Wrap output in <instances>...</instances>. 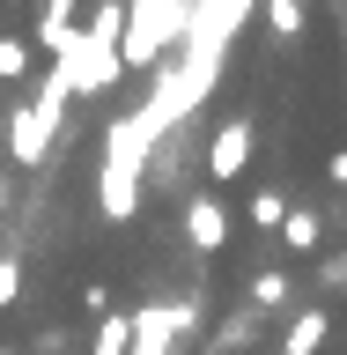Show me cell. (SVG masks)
<instances>
[{
	"label": "cell",
	"instance_id": "7c38bea8",
	"mask_svg": "<svg viewBox=\"0 0 347 355\" xmlns=\"http://www.w3.org/2000/svg\"><path fill=\"white\" fill-rule=\"evenodd\" d=\"M281 215H288V207H281L274 193H259V200H251V222H266V230H281Z\"/></svg>",
	"mask_w": 347,
	"mask_h": 355
},
{
	"label": "cell",
	"instance_id": "9c48e42d",
	"mask_svg": "<svg viewBox=\"0 0 347 355\" xmlns=\"http://www.w3.org/2000/svg\"><path fill=\"white\" fill-rule=\"evenodd\" d=\"M133 348V318L126 311H111L104 326H96V340H89V355H126Z\"/></svg>",
	"mask_w": 347,
	"mask_h": 355
},
{
	"label": "cell",
	"instance_id": "8fae6325",
	"mask_svg": "<svg viewBox=\"0 0 347 355\" xmlns=\"http://www.w3.org/2000/svg\"><path fill=\"white\" fill-rule=\"evenodd\" d=\"M15 296H22V266H15V259H0V311L15 304Z\"/></svg>",
	"mask_w": 347,
	"mask_h": 355
},
{
	"label": "cell",
	"instance_id": "30bf717a",
	"mask_svg": "<svg viewBox=\"0 0 347 355\" xmlns=\"http://www.w3.org/2000/svg\"><path fill=\"white\" fill-rule=\"evenodd\" d=\"M22 67H30V44H22V37H0V82H22Z\"/></svg>",
	"mask_w": 347,
	"mask_h": 355
},
{
	"label": "cell",
	"instance_id": "52a82bcc",
	"mask_svg": "<svg viewBox=\"0 0 347 355\" xmlns=\"http://www.w3.org/2000/svg\"><path fill=\"white\" fill-rule=\"evenodd\" d=\"M318 237H326V215H310V207H288L281 215V244L288 252H318Z\"/></svg>",
	"mask_w": 347,
	"mask_h": 355
},
{
	"label": "cell",
	"instance_id": "4fadbf2b",
	"mask_svg": "<svg viewBox=\"0 0 347 355\" xmlns=\"http://www.w3.org/2000/svg\"><path fill=\"white\" fill-rule=\"evenodd\" d=\"M281 296H288L281 274H259V282H251V304H281Z\"/></svg>",
	"mask_w": 347,
	"mask_h": 355
},
{
	"label": "cell",
	"instance_id": "7a4b0ae2",
	"mask_svg": "<svg viewBox=\"0 0 347 355\" xmlns=\"http://www.w3.org/2000/svg\"><path fill=\"white\" fill-rule=\"evenodd\" d=\"M244 15H251V0H193V30H185V52H207V60H222V52L237 44Z\"/></svg>",
	"mask_w": 347,
	"mask_h": 355
},
{
	"label": "cell",
	"instance_id": "8992f818",
	"mask_svg": "<svg viewBox=\"0 0 347 355\" xmlns=\"http://www.w3.org/2000/svg\"><path fill=\"white\" fill-rule=\"evenodd\" d=\"M170 333H177V311H141L126 355H170Z\"/></svg>",
	"mask_w": 347,
	"mask_h": 355
},
{
	"label": "cell",
	"instance_id": "5bb4252c",
	"mask_svg": "<svg viewBox=\"0 0 347 355\" xmlns=\"http://www.w3.org/2000/svg\"><path fill=\"white\" fill-rule=\"evenodd\" d=\"M326 185H340V193H347V148H332V155H326Z\"/></svg>",
	"mask_w": 347,
	"mask_h": 355
},
{
	"label": "cell",
	"instance_id": "6da1fadb",
	"mask_svg": "<svg viewBox=\"0 0 347 355\" xmlns=\"http://www.w3.org/2000/svg\"><path fill=\"white\" fill-rule=\"evenodd\" d=\"M185 30H193V0H126V44H118V60L155 67L170 44L185 52Z\"/></svg>",
	"mask_w": 347,
	"mask_h": 355
},
{
	"label": "cell",
	"instance_id": "3957f363",
	"mask_svg": "<svg viewBox=\"0 0 347 355\" xmlns=\"http://www.w3.org/2000/svg\"><path fill=\"white\" fill-rule=\"evenodd\" d=\"M251 171V119H222L215 126V141H207V178H215V185H237V178Z\"/></svg>",
	"mask_w": 347,
	"mask_h": 355
},
{
	"label": "cell",
	"instance_id": "5b68a950",
	"mask_svg": "<svg viewBox=\"0 0 347 355\" xmlns=\"http://www.w3.org/2000/svg\"><path fill=\"white\" fill-rule=\"evenodd\" d=\"M326 340H332V311H303V318H288L281 355H318Z\"/></svg>",
	"mask_w": 347,
	"mask_h": 355
},
{
	"label": "cell",
	"instance_id": "277c9868",
	"mask_svg": "<svg viewBox=\"0 0 347 355\" xmlns=\"http://www.w3.org/2000/svg\"><path fill=\"white\" fill-rule=\"evenodd\" d=\"M185 237H193V252H222V244H229L222 200H193V207H185Z\"/></svg>",
	"mask_w": 347,
	"mask_h": 355
},
{
	"label": "cell",
	"instance_id": "ba28073f",
	"mask_svg": "<svg viewBox=\"0 0 347 355\" xmlns=\"http://www.w3.org/2000/svg\"><path fill=\"white\" fill-rule=\"evenodd\" d=\"M303 0H266V30H274V37H281V44H296V37H303Z\"/></svg>",
	"mask_w": 347,
	"mask_h": 355
},
{
	"label": "cell",
	"instance_id": "9a60e30c",
	"mask_svg": "<svg viewBox=\"0 0 347 355\" xmlns=\"http://www.w3.org/2000/svg\"><path fill=\"white\" fill-rule=\"evenodd\" d=\"M0 207H8V178H0Z\"/></svg>",
	"mask_w": 347,
	"mask_h": 355
}]
</instances>
